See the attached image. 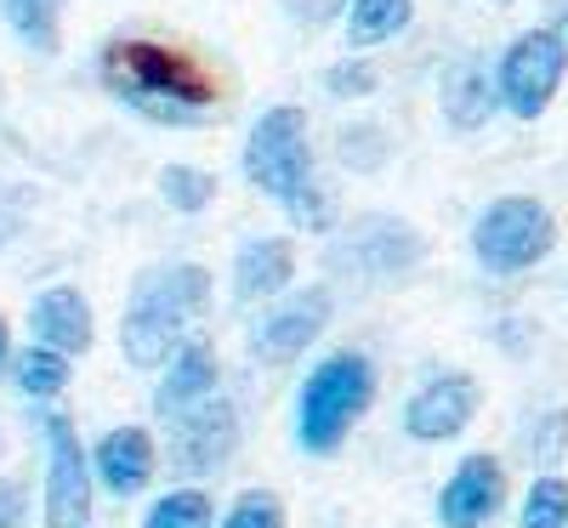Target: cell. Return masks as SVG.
<instances>
[{
    "label": "cell",
    "instance_id": "9a60e30c",
    "mask_svg": "<svg viewBox=\"0 0 568 528\" xmlns=\"http://www.w3.org/2000/svg\"><path fill=\"white\" fill-rule=\"evenodd\" d=\"M216 375H222V364H216V353H211L205 342H182V353L165 364V380H160V393H154V409H160L165 420L187 415L194 404H205V398L216 393Z\"/></svg>",
    "mask_w": 568,
    "mask_h": 528
},
{
    "label": "cell",
    "instance_id": "4dcf8cb0",
    "mask_svg": "<svg viewBox=\"0 0 568 528\" xmlns=\"http://www.w3.org/2000/svg\"><path fill=\"white\" fill-rule=\"evenodd\" d=\"M500 7H511V0H500Z\"/></svg>",
    "mask_w": 568,
    "mask_h": 528
},
{
    "label": "cell",
    "instance_id": "f1b7e54d",
    "mask_svg": "<svg viewBox=\"0 0 568 528\" xmlns=\"http://www.w3.org/2000/svg\"><path fill=\"white\" fill-rule=\"evenodd\" d=\"M23 511H29V495L18 477H0V528H23Z\"/></svg>",
    "mask_w": 568,
    "mask_h": 528
},
{
    "label": "cell",
    "instance_id": "83f0119b",
    "mask_svg": "<svg viewBox=\"0 0 568 528\" xmlns=\"http://www.w3.org/2000/svg\"><path fill=\"white\" fill-rule=\"evenodd\" d=\"M284 12H291L296 23H329V18L353 12V0H284Z\"/></svg>",
    "mask_w": 568,
    "mask_h": 528
},
{
    "label": "cell",
    "instance_id": "ba28073f",
    "mask_svg": "<svg viewBox=\"0 0 568 528\" xmlns=\"http://www.w3.org/2000/svg\"><path fill=\"white\" fill-rule=\"evenodd\" d=\"M233 449H240V415L222 398H205V404H194L187 415L171 420V466L182 477L222 471Z\"/></svg>",
    "mask_w": 568,
    "mask_h": 528
},
{
    "label": "cell",
    "instance_id": "1f68e13d",
    "mask_svg": "<svg viewBox=\"0 0 568 528\" xmlns=\"http://www.w3.org/2000/svg\"><path fill=\"white\" fill-rule=\"evenodd\" d=\"M0 449H7V438H0Z\"/></svg>",
    "mask_w": 568,
    "mask_h": 528
},
{
    "label": "cell",
    "instance_id": "603a6c76",
    "mask_svg": "<svg viewBox=\"0 0 568 528\" xmlns=\"http://www.w3.org/2000/svg\"><path fill=\"white\" fill-rule=\"evenodd\" d=\"M142 528H211V495L171 489L165 500H154V511L142 517Z\"/></svg>",
    "mask_w": 568,
    "mask_h": 528
},
{
    "label": "cell",
    "instance_id": "277c9868",
    "mask_svg": "<svg viewBox=\"0 0 568 528\" xmlns=\"http://www.w3.org/2000/svg\"><path fill=\"white\" fill-rule=\"evenodd\" d=\"M551 251H557V216L529 194L489 200L478 211V222H471V256H478V267H489L500 278L529 273Z\"/></svg>",
    "mask_w": 568,
    "mask_h": 528
},
{
    "label": "cell",
    "instance_id": "d6986e66",
    "mask_svg": "<svg viewBox=\"0 0 568 528\" xmlns=\"http://www.w3.org/2000/svg\"><path fill=\"white\" fill-rule=\"evenodd\" d=\"M7 7V23L18 29L23 45H34V52L52 58L58 40H63V0H0Z\"/></svg>",
    "mask_w": 568,
    "mask_h": 528
},
{
    "label": "cell",
    "instance_id": "f546056e",
    "mask_svg": "<svg viewBox=\"0 0 568 528\" xmlns=\"http://www.w3.org/2000/svg\"><path fill=\"white\" fill-rule=\"evenodd\" d=\"M12 358V342H7V318H0V364Z\"/></svg>",
    "mask_w": 568,
    "mask_h": 528
},
{
    "label": "cell",
    "instance_id": "7a4b0ae2",
    "mask_svg": "<svg viewBox=\"0 0 568 528\" xmlns=\"http://www.w3.org/2000/svg\"><path fill=\"white\" fill-rule=\"evenodd\" d=\"M211 302V273L200 262H176V267H154L136 278L125 324H120V347L136 369H160L171 364L182 347V329L194 324Z\"/></svg>",
    "mask_w": 568,
    "mask_h": 528
},
{
    "label": "cell",
    "instance_id": "5bb4252c",
    "mask_svg": "<svg viewBox=\"0 0 568 528\" xmlns=\"http://www.w3.org/2000/svg\"><path fill=\"white\" fill-rule=\"evenodd\" d=\"M29 324H34V342H40V347H52V353H63V358H74V353L91 347V307H85L80 291H69V284H58V291L34 296Z\"/></svg>",
    "mask_w": 568,
    "mask_h": 528
},
{
    "label": "cell",
    "instance_id": "484cf974",
    "mask_svg": "<svg viewBox=\"0 0 568 528\" xmlns=\"http://www.w3.org/2000/svg\"><path fill=\"white\" fill-rule=\"evenodd\" d=\"M284 211H291V222H296V227H313V233H324V227H329V194H324L318 182H307V187H302V194H296L291 205H284Z\"/></svg>",
    "mask_w": 568,
    "mask_h": 528
},
{
    "label": "cell",
    "instance_id": "8992f818",
    "mask_svg": "<svg viewBox=\"0 0 568 528\" xmlns=\"http://www.w3.org/2000/svg\"><path fill=\"white\" fill-rule=\"evenodd\" d=\"M562 74H568V40H562V29H524L506 45V58L495 69L500 109L517 114V120H540L551 109V98H557Z\"/></svg>",
    "mask_w": 568,
    "mask_h": 528
},
{
    "label": "cell",
    "instance_id": "2e32d148",
    "mask_svg": "<svg viewBox=\"0 0 568 528\" xmlns=\"http://www.w3.org/2000/svg\"><path fill=\"white\" fill-rule=\"evenodd\" d=\"M296 278V251L291 238H245L233 256V296L240 302H267Z\"/></svg>",
    "mask_w": 568,
    "mask_h": 528
},
{
    "label": "cell",
    "instance_id": "30bf717a",
    "mask_svg": "<svg viewBox=\"0 0 568 528\" xmlns=\"http://www.w3.org/2000/svg\"><path fill=\"white\" fill-rule=\"evenodd\" d=\"M324 324H329V291L307 284V291L284 296L273 313H262V324L251 329V353L267 364H291L296 353H307V342H318Z\"/></svg>",
    "mask_w": 568,
    "mask_h": 528
},
{
    "label": "cell",
    "instance_id": "9c48e42d",
    "mask_svg": "<svg viewBox=\"0 0 568 528\" xmlns=\"http://www.w3.org/2000/svg\"><path fill=\"white\" fill-rule=\"evenodd\" d=\"M471 415H478V380L449 369V375H433L404 404V431L415 444H449V438H460V431L471 426Z\"/></svg>",
    "mask_w": 568,
    "mask_h": 528
},
{
    "label": "cell",
    "instance_id": "3957f363",
    "mask_svg": "<svg viewBox=\"0 0 568 528\" xmlns=\"http://www.w3.org/2000/svg\"><path fill=\"white\" fill-rule=\"evenodd\" d=\"M375 398V369L364 353H329L324 364H313V375L302 380V398H296V444L307 455H329L353 420L369 409Z\"/></svg>",
    "mask_w": 568,
    "mask_h": 528
},
{
    "label": "cell",
    "instance_id": "6da1fadb",
    "mask_svg": "<svg viewBox=\"0 0 568 528\" xmlns=\"http://www.w3.org/2000/svg\"><path fill=\"white\" fill-rule=\"evenodd\" d=\"M103 85L125 103L160 120H187L216 98V80L200 58L176 52L160 40H109L103 45Z\"/></svg>",
    "mask_w": 568,
    "mask_h": 528
},
{
    "label": "cell",
    "instance_id": "8fae6325",
    "mask_svg": "<svg viewBox=\"0 0 568 528\" xmlns=\"http://www.w3.org/2000/svg\"><path fill=\"white\" fill-rule=\"evenodd\" d=\"M506 506V466L495 455H466L455 477L438 489V522L444 528H484Z\"/></svg>",
    "mask_w": 568,
    "mask_h": 528
},
{
    "label": "cell",
    "instance_id": "7c38bea8",
    "mask_svg": "<svg viewBox=\"0 0 568 528\" xmlns=\"http://www.w3.org/2000/svg\"><path fill=\"white\" fill-rule=\"evenodd\" d=\"M91 471H98V484L109 495H136V489H149V477H154V438L142 426H114L103 431V444L91 449Z\"/></svg>",
    "mask_w": 568,
    "mask_h": 528
},
{
    "label": "cell",
    "instance_id": "44dd1931",
    "mask_svg": "<svg viewBox=\"0 0 568 528\" xmlns=\"http://www.w3.org/2000/svg\"><path fill=\"white\" fill-rule=\"evenodd\" d=\"M160 200L171 211H205L216 200V176L200 165H165L160 171Z\"/></svg>",
    "mask_w": 568,
    "mask_h": 528
},
{
    "label": "cell",
    "instance_id": "5b68a950",
    "mask_svg": "<svg viewBox=\"0 0 568 528\" xmlns=\"http://www.w3.org/2000/svg\"><path fill=\"white\" fill-rule=\"evenodd\" d=\"M245 176L262 187L267 200L291 205L313 182V149H307V114L296 103L267 109L251 136H245Z\"/></svg>",
    "mask_w": 568,
    "mask_h": 528
},
{
    "label": "cell",
    "instance_id": "4fadbf2b",
    "mask_svg": "<svg viewBox=\"0 0 568 528\" xmlns=\"http://www.w3.org/2000/svg\"><path fill=\"white\" fill-rule=\"evenodd\" d=\"M438 91H444V120H449L455 131H478V125H489V114L500 109V80H495L489 63H478V58L449 63Z\"/></svg>",
    "mask_w": 568,
    "mask_h": 528
},
{
    "label": "cell",
    "instance_id": "d4e9b609",
    "mask_svg": "<svg viewBox=\"0 0 568 528\" xmlns=\"http://www.w3.org/2000/svg\"><path fill=\"white\" fill-rule=\"evenodd\" d=\"M222 528H284V506L267 489H245L233 500V511L222 517Z\"/></svg>",
    "mask_w": 568,
    "mask_h": 528
},
{
    "label": "cell",
    "instance_id": "4316f807",
    "mask_svg": "<svg viewBox=\"0 0 568 528\" xmlns=\"http://www.w3.org/2000/svg\"><path fill=\"white\" fill-rule=\"evenodd\" d=\"M562 444H568V409H551L546 415V431H540V438H529V460H557L562 455Z\"/></svg>",
    "mask_w": 568,
    "mask_h": 528
},
{
    "label": "cell",
    "instance_id": "cb8c5ba5",
    "mask_svg": "<svg viewBox=\"0 0 568 528\" xmlns=\"http://www.w3.org/2000/svg\"><path fill=\"white\" fill-rule=\"evenodd\" d=\"M375 85H382V74H375L369 58H342V63L324 69V91H329V98H369Z\"/></svg>",
    "mask_w": 568,
    "mask_h": 528
},
{
    "label": "cell",
    "instance_id": "ac0fdd59",
    "mask_svg": "<svg viewBox=\"0 0 568 528\" xmlns=\"http://www.w3.org/2000/svg\"><path fill=\"white\" fill-rule=\"evenodd\" d=\"M415 18V0H353L347 12V45H382L404 34Z\"/></svg>",
    "mask_w": 568,
    "mask_h": 528
},
{
    "label": "cell",
    "instance_id": "ffe728a7",
    "mask_svg": "<svg viewBox=\"0 0 568 528\" xmlns=\"http://www.w3.org/2000/svg\"><path fill=\"white\" fill-rule=\"evenodd\" d=\"M12 380H18V393H29V398H58L69 387V358L34 342V347H23L12 358Z\"/></svg>",
    "mask_w": 568,
    "mask_h": 528
},
{
    "label": "cell",
    "instance_id": "7402d4cb",
    "mask_svg": "<svg viewBox=\"0 0 568 528\" xmlns=\"http://www.w3.org/2000/svg\"><path fill=\"white\" fill-rule=\"evenodd\" d=\"M517 528H568V484L562 477H535L524 511H517Z\"/></svg>",
    "mask_w": 568,
    "mask_h": 528
},
{
    "label": "cell",
    "instance_id": "e0dca14e",
    "mask_svg": "<svg viewBox=\"0 0 568 528\" xmlns=\"http://www.w3.org/2000/svg\"><path fill=\"white\" fill-rule=\"evenodd\" d=\"M353 256L369 273H404L409 262H420V238L409 233V222H387V216H364L353 227Z\"/></svg>",
    "mask_w": 568,
    "mask_h": 528
},
{
    "label": "cell",
    "instance_id": "52a82bcc",
    "mask_svg": "<svg viewBox=\"0 0 568 528\" xmlns=\"http://www.w3.org/2000/svg\"><path fill=\"white\" fill-rule=\"evenodd\" d=\"M45 528H85L91 522V455L69 415H45Z\"/></svg>",
    "mask_w": 568,
    "mask_h": 528
}]
</instances>
